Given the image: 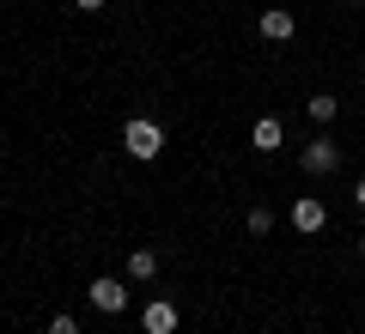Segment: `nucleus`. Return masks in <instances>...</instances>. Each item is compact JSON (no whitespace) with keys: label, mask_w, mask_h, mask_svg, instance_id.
Segmentation results:
<instances>
[{"label":"nucleus","mask_w":365,"mask_h":334,"mask_svg":"<svg viewBox=\"0 0 365 334\" xmlns=\"http://www.w3.org/2000/svg\"><path fill=\"white\" fill-rule=\"evenodd\" d=\"M67 6H79V13H104L110 0H67Z\"/></svg>","instance_id":"f8f14e48"},{"label":"nucleus","mask_w":365,"mask_h":334,"mask_svg":"<svg viewBox=\"0 0 365 334\" xmlns=\"http://www.w3.org/2000/svg\"><path fill=\"white\" fill-rule=\"evenodd\" d=\"M244 225H250V237H268V231H274V213H268V207H250Z\"/></svg>","instance_id":"9d476101"},{"label":"nucleus","mask_w":365,"mask_h":334,"mask_svg":"<svg viewBox=\"0 0 365 334\" xmlns=\"http://www.w3.org/2000/svg\"><path fill=\"white\" fill-rule=\"evenodd\" d=\"M280 140H287L280 116H256V134H250V146H256V152H280Z\"/></svg>","instance_id":"0eeeda50"},{"label":"nucleus","mask_w":365,"mask_h":334,"mask_svg":"<svg viewBox=\"0 0 365 334\" xmlns=\"http://www.w3.org/2000/svg\"><path fill=\"white\" fill-rule=\"evenodd\" d=\"M335 170H341V146L329 140V134L304 146V177H335Z\"/></svg>","instance_id":"20e7f679"},{"label":"nucleus","mask_w":365,"mask_h":334,"mask_svg":"<svg viewBox=\"0 0 365 334\" xmlns=\"http://www.w3.org/2000/svg\"><path fill=\"white\" fill-rule=\"evenodd\" d=\"M49 334H79V322L67 316V310H55V316H49Z\"/></svg>","instance_id":"9b49d317"},{"label":"nucleus","mask_w":365,"mask_h":334,"mask_svg":"<svg viewBox=\"0 0 365 334\" xmlns=\"http://www.w3.org/2000/svg\"><path fill=\"white\" fill-rule=\"evenodd\" d=\"M86 298H91V310H104V316H122V310H128V286L110 280V273H98V280L86 286Z\"/></svg>","instance_id":"f03ea898"},{"label":"nucleus","mask_w":365,"mask_h":334,"mask_svg":"<svg viewBox=\"0 0 365 334\" xmlns=\"http://www.w3.org/2000/svg\"><path fill=\"white\" fill-rule=\"evenodd\" d=\"M359 256H365V237H359Z\"/></svg>","instance_id":"4468645a"},{"label":"nucleus","mask_w":365,"mask_h":334,"mask_svg":"<svg viewBox=\"0 0 365 334\" xmlns=\"http://www.w3.org/2000/svg\"><path fill=\"white\" fill-rule=\"evenodd\" d=\"M128 280H158V249H134L128 256Z\"/></svg>","instance_id":"6e6552de"},{"label":"nucleus","mask_w":365,"mask_h":334,"mask_svg":"<svg viewBox=\"0 0 365 334\" xmlns=\"http://www.w3.org/2000/svg\"><path fill=\"white\" fill-rule=\"evenodd\" d=\"M140 328L146 334H177V304H170V298H153V304L140 310Z\"/></svg>","instance_id":"423d86ee"},{"label":"nucleus","mask_w":365,"mask_h":334,"mask_svg":"<svg viewBox=\"0 0 365 334\" xmlns=\"http://www.w3.org/2000/svg\"><path fill=\"white\" fill-rule=\"evenodd\" d=\"M353 6H365V0H353Z\"/></svg>","instance_id":"2eb2a0df"},{"label":"nucleus","mask_w":365,"mask_h":334,"mask_svg":"<svg viewBox=\"0 0 365 334\" xmlns=\"http://www.w3.org/2000/svg\"><path fill=\"white\" fill-rule=\"evenodd\" d=\"M304 110H311V122H335V116H341V103L329 98V91H317V98H304Z\"/></svg>","instance_id":"1a4fd4ad"},{"label":"nucleus","mask_w":365,"mask_h":334,"mask_svg":"<svg viewBox=\"0 0 365 334\" xmlns=\"http://www.w3.org/2000/svg\"><path fill=\"white\" fill-rule=\"evenodd\" d=\"M353 201H359V207H365V177H359V182H353Z\"/></svg>","instance_id":"ddd939ff"},{"label":"nucleus","mask_w":365,"mask_h":334,"mask_svg":"<svg viewBox=\"0 0 365 334\" xmlns=\"http://www.w3.org/2000/svg\"><path fill=\"white\" fill-rule=\"evenodd\" d=\"M122 146H128V158H140V165H153V158L165 152V128H158L153 116H134L128 128H122Z\"/></svg>","instance_id":"f257e3e1"},{"label":"nucleus","mask_w":365,"mask_h":334,"mask_svg":"<svg viewBox=\"0 0 365 334\" xmlns=\"http://www.w3.org/2000/svg\"><path fill=\"white\" fill-rule=\"evenodd\" d=\"M256 31H262L268 43H292V31H299V19H292L287 6H268V13L256 19Z\"/></svg>","instance_id":"39448f33"},{"label":"nucleus","mask_w":365,"mask_h":334,"mask_svg":"<svg viewBox=\"0 0 365 334\" xmlns=\"http://www.w3.org/2000/svg\"><path fill=\"white\" fill-rule=\"evenodd\" d=\"M329 225V207L317 201V194H299V201H292V231L299 237H317Z\"/></svg>","instance_id":"7ed1b4c3"}]
</instances>
